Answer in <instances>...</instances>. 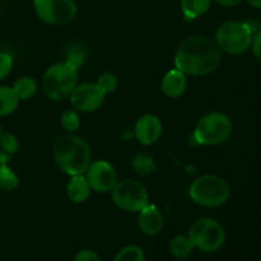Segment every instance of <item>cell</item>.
<instances>
[{
  "label": "cell",
  "mask_w": 261,
  "mask_h": 261,
  "mask_svg": "<svg viewBox=\"0 0 261 261\" xmlns=\"http://www.w3.org/2000/svg\"><path fill=\"white\" fill-rule=\"evenodd\" d=\"M222 60V51L205 36H190L178 45L175 68L186 75L203 76L213 73Z\"/></svg>",
  "instance_id": "cell-1"
},
{
  "label": "cell",
  "mask_w": 261,
  "mask_h": 261,
  "mask_svg": "<svg viewBox=\"0 0 261 261\" xmlns=\"http://www.w3.org/2000/svg\"><path fill=\"white\" fill-rule=\"evenodd\" d=\"M54 160L66 175H84L92 162L91 148L86 140L76 135H63L55 143Z\"/></svg>",
  "instance_id": "cell-2"
},
{
  "label": "cell",
  "mask_w": 261,
  "mask_h": 261,
  "mask_svg": "<svg viewBox=\"0 0 261 261\" xmlns=\"http://www.w3.org/2000/svg\"><path fill=\"white\" fill-rule=\"evenodd\" d=\"M76 86L78 68L66 60L51 65L42 76L43 92L54 101L69 98Z\"/></svg>",
  "instance_id": "cell-3"
},
{
  "label": "cell",
  "mask_w": 261,
  "mask_h": 261,
  "mask_svg": "<svg viewBox=\"0 0 261 261\" xmlns=\"http://www.w3.org/2000/svg\"><path fill=\"white\" fill-rule=\"evenodd\" d=\"M189 196L195 204L205 208H217L228 201L231 188L228 182L216 175H203L193 181Z\"/></svg>",
  "instance_id": "cell-4"
},
{
  "label": "cell",
  "mask_w": 261,
  "mask_h": 261,
  "mask_svg": "<svg viewBox=\"0 0 261 261\" xmlns=\"http://www.w3.org/2000/svg\"><path fill=\"white\" fill-rule=\"evenodd\" d=\"M233 132L232 120L219 111L204 115L196 124L193 139L199 145H219L226 143Z\"/></svg>",
  "instance_id": "cell-5"
},
{
  "label": "cell",
  "mask_w": 261,
  "mask_h": 261,
  "mask_svg": "<svg viewBox=\"0 0 261 261\" xmlns=\"http://www.w3.org/2000/svg\"><path fill=\"white\" fill-rule=\"evenodd\" d=\"M254 28L247 22L227 20L216 31V43L221 51L239 55L251 47Z\"/></svg>",
  "instance_id": "cell-6"
},
{
  "label": "cell",
  "mask_w": 261,
  "mask_h": 261,
  "mask_svg": "<svg viewBox=\"0 0 261 261\" xmlns=\"http://www.w3.org/2000/svg\"><path fill=\"white\" fill-rule=\"evenodd\" d=\"M194 247L203 252L218 251L226 241V232L218 221L200 218L193 223L188 233Z\"/></svg>",
  "instance_id": "cell-7"
},
{
  "label": "cell",
  "mask_w": 261,
  "mask_h": 261,
  "mask_svg": "<svg viewBox=\"0 0 261 261\" xmlns=\"http://www.w3.org/2000/svg\"><path fill=\"white\" fill-rule=\"evenodd\" d=\"M111 196L115 205L125 212H139L149 203L147 189L137 180L117 181Z\"/></svg>",
  "instance_id": "cell-8"
},
{
  "label": "cell",
  "mask_w": 261,
  "mask_h": 261,
  "mask_svg": "<svg viewBox=\"0 0 261 261\" xmlns=\"http://www.w3.org/2000/svg\"><path fill=\"white\" fill-rule=\"evenodd\" d=\"M33 7L42 22L54 25L73 22L78 13V5L74 0H33Z\"/></svg>",
  "instance_id": "cell-9"
},
{
  "label": "cell",
  "mask_w": 261,
  "mask_h": 261,
  "mask_svg": "<svg viewBox=\"0 0 261 261\" xmlns=\"http://www.w3.org/2000/svg\"><path fill=\"white\" fill-rule=\"evenodd\" d=\"M106 93L97 83L78 84L70 94V103L79 112H93L105 102Z\"/></svg>",
  "instance_id": "cell-10"
},
{
  "label": "cell",
  "mask_w": 261,
  "mask_h": 261,
  "mask_svg": "<svg viewBox=\"0 0 261 261\" xmlns=\"http://www.w3.org/2000/svg\"><path fill=\"white\" fill-rule=\"evenodd\" d=\"M84 175H86L91 190L97 191V193H109L119 181L116 170L106 161L91 162Z\"/></svg>",
  "instance_id": "cell-11"
},
{
  "label": "cell",
  "mask_w": 261,
  "mask_h": 261,
  "mask_svg": "<svg viewBox=\"0 0 261 261\" xmlns=\"http://www.w3.org/2000/svg\"><path fill=\"white\" fill-rule=\"evenodd\" d=\"M163 132V125L160 117L155 115H143L137 120L134 126V134L138 142L144 147H149L160 140Z\"/></svg>",
  "instance_id": "cell-12"
},
{
  "label": "cell",
  "mask_w": 261,
  "mask_h": 261,
  "mask_svg": "<svg viewBox=\"0 0 261 261\" xmlns=\"http://www.w3.org/2000/svg\"><path fill=\"white\" fill-rule=\"evenodd\" d=\"M165 219L160 209L153 204L148 203L142 211H139L138 226L140 231L147 236H157L163 228Z\"/></svg>",
  "instance_id": "cell-13"
},
{
  "label": "cell",
  "mask_w": 261,
  "mask_h": 261,
  "mask_svg": "<svg viewBox=\"0 0 261 261\" xmlns=\"http://www.w3.org/2000/svg\"><path fill=\"white\" fill-rule=\"evenodd\" d=\"M186 88H188L186 74L176 68L167 71L161 83V89L170 98L181 97L186 92Z\"/></svg>",
  "instance_id": "cell-14"
},
{
  "label": "cell",
  "mask_w": 261,
  "mask_h": 261,
  "mask_svg": "<svg viewBox=\"0 0 261 261\" xmlns=\"http://www.w3.org/2000/svg\"><path fill=\"white\" fill-rule=\"evenodd\" d=\"M66 194L73 203H83L89 198L91 188L84 175L71 176L68 186H66Z\"/></svg>",
  "instance_id": "cell-15"
},
{
  "label": "cell",
  "mask_w": 261,
  "mask_h": 261,
  "mask_svg": "<svg viewBox=\"0 0 261 261\" xmlns=\"http://www.w3.org/2000/svg\"><path fill=\"white\" fill-rule=\"evenodd\" d=\"M212 0H181V10L188 20L196 19L209 10Z\"/></svg>",
  "instance_id": "cell-16"
},
{
  "label": "cell",
  "mask_w": 261,
  "mask_h": 261,
  "mask_svg": "<svg viewBox=\"0 0 261 261\" xmlns=\"http://www.w3.org/2000/svg\"><path fill=\"white\" fill-rule=\"evenodd\" d=\"M19 105V97L14 92L13 87H0V117L13 114Z\"/></svg>",
  "instance_id": "cell-17"
},
{
  "label": "cell",
  "mask_w": 261,
  "mask_h": 261,
  "mask_svg": "<svg viewBox=\"0 0 261 261\" xmlns=\"http://www.w3.org/2000/svg\"><path fill=\"white\" fill-rule=\"evenodd\" d=\"M194 249L195 247H194L191 240L189 239V236H184V234H177L170 242L171 254L175 257H177V259L188 257L193 252Z\"/></svg>",
  "instance_id": "cell-18"
},
{
  "label": "cell",
  "mask_w": 261,
  "mask_h": 261,
  "mask_svg": "<svg viewBox=\"0 0 261 261\" xmlns=\"http://www.w3.org/2000/svg\"><path fill=\"white\" fill-rule=\"evenodd\" d=\"M13 89L19 97V99H28L35 96L37 92V83L32 76L24 75L15 81Z\"/></svg>",
  "instance_id": "cell-19"
},
{
  "label": "cell",
  "mask_w": 261,
  "mask_h": 261,
  "mask_svg": "<svg viewBox=\"0 0 261 261\" xmlns=\"http://www.w3.org/2000/svg\"><path fill=\"white\" fill-rule=\"evenodd\" d=\"M19 178L17 173L8 165H0V189L5 191H12L18 188Z\"/></svg>",
  "instance_id": "cell-20"
},
{
  "label": "cell",
  "mask_w": 261,
  "mask_h": 261,
  "mask_svg": "<svg viewBox=\"0 0 261 261\" xmlns=\"http://www.w3.org/2000/svg\"><path fill=\"white\" fill-rule=\"evenodd\" d=\"M114 261H145L144 251L137 245H129L117 252Z\"/></svg>",
  "instance_id": "cell-21"
},
{
  "label": "cell",
  "mask_w": 261,
  "mask_h": 261,
  "mask_svg": "<svg viewBox=\"0 0 261 261\" xmlns=\"http://www.w3.org/2000/svg\"><path fill=\"white\" fill-rule=\"evenodd\" d=\"M61 126L69 133H74L81 126V119L76 110H65L60 116Z\"/></svg>",
  "instance_id": "cell-22"
},
{
  "label": "cell",
  "mask_w": 261,
  "mask_h": 261,
  "mask_svg": "<svg viewBox=\"0 0 261 261\" xmlns=\"http://www.w3.org/2000/svg\"><path fill=\"white\" fill-rule=\"evenodd\" d=\"M0 148L3 152L8 153V154H14L19 149V142H18L17 137L12 133H3L0 134Z\"/></svg>",
  "instance_id": "cell-23"
},
{
  "label": "cell",
  "mask_w": 261,
  "mask_h": 261,
  "mask_svg": "<svg viewBox=\"0 0 261 261\" xmlns=\"http://www.w3.org/2000/svg\"><path fill=\"white\" fill-rule=\"evenodd\" d=\"M133 168H134L138 173L147 175V173L155 170V165L150 157L144 154H139L133 160Z\"/></svg>",
  "instance_id": "cell-24"
},
{
  "label": "cell",
  "mask_w": 261,
  "mask_h": 261,
  "mask_svg": "<svg viewBox=\"0 0 261 261\" xmlns=\"http://www.w3.org/2000/svg\"><path fill=\"white\" fill-rule=\"evenodd\" d=\"M97 84L101 87L102 91L106 94L112 93V92L116 91L117 86H119V81H117V76L112 73H103L98 76L97 79Z\"/></svg>",
  "instance_id": "cell-25"
},
{
  "label": "cell",
  "mask_w": 261,
  "mask_h": 261,
  "mask_svg": "<svg viewBox=\"0 0 261 261\" xmlns=\"http://www.w3.org/2000/svg\"><path fill=\"white\" fill-rule=\"evenodd\" d=\"M13 68V56L8 53H0V79L8 76Z\"/></svg>",
  "instance_id": "cell-26"
},
{
  "label": "cell",
  "mask_w": 261,
  "mask_h": 261,
  "mask_svg": "<svg viewBox=\"0 0 261 261\" xmlns=\"http://www.w3.org/2000/svg\"><path fill=\"white\" fill-rule=\"evenodd\" d=\"M83 60H84V54L82 53V50H79L78 47H73L70 51H69L66 61L71 63L74 66L79 68V66L83 64Z\"/></svg>",
  "instance_id": "cell-27"
},
{
  "label": "cell",
  "mask_w": 261,
  "mask_h": 261,
  "mask_svg": "<svg viewBox=\"0 0 261 261\" xmlns=\"http://www.w3.org/2000/svg\"><path fill=\"white\" fill-rule=\"evenodd\" d=\"M74 261H101L98 255L91 250H82L76 254Z\"/></svg>",
  "instance_id": "cell-28"
},
{
  "label": "cell",
  "mask_w": 261,
  "mask_h": 261,
  "mask_svg": "<svg viewBox=\"0 0 261 261\" xmlns=\"http://www.w3.org/2000/svg\"><path fill=\"white\" fill-rule=\"evenodd\" d=\"M251 48L252 53H254L255 58L257 59V61L261 63V31L256 32L254 35V38H252V43H251Z\"/></svg>",
  "instance_id": "cell-29"
},
{
  "label": "cell",
  "mask_w": 261,
  "mask_h": 261,
  "mask_svg": "<svg viewBox=\"0 0 261 261\" xmlns=\"http://www.w3.org/2000/svg\"><path fill=\"white\" fill-rule=\"evenodd\" d=\"M214 2L223 5V7H236V5H239L242 0H214Z\"/></svg>",
  "instance_id": "cell-30"
},
{
  "label": "cell",
  "mask_w": 261,
  "mask_h": 261,
  "mask_svg": "<svg viewBox=\"0 0 261 261\" xmlns=\"http://www.w3.org/2000/svg\"><path fill=\"white\" fill-rule=\"evenodd\" d=\"M246 2L249 3L251 7L257 8V9H260V8H261V0H246Z\"/></svg>",
  "instance_id": "cell-31"
},
{
  "label": "cell",
  "mask_w": 261,
  "mask_h": 261,
  "mask_svg": "<svg viewBox=\"0 0 261 261\" xmlns=\"http://www.w3.org/2000/svg\"><path fill=\"white\" fill-rule=\"evenodd\" d=\"M0 134H2V126H0Z\"/></svg>",
  "instance_id": "cell-32"
}]
</instances>
